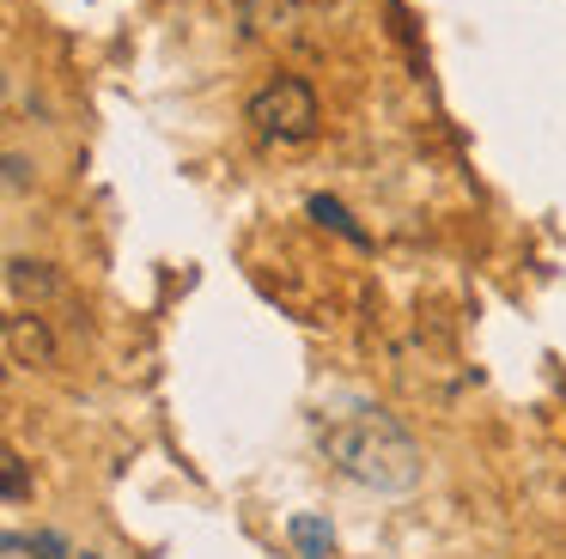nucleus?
<instances>
[{"label": "nucleus", "instance_id": "39448f33", "mask_svg": "<svg viewBox=\"0 0 566 559\" xmlns=\"http://www.w3.org/2000/svg\"><path fill=\"white\" fill-rule=\"evenodd\" d=\"M293 547L305 559H329L335 553V529L323 517H311V510H298V517H293Z\"/></svg>", "mask_w": 566, "mask_h": 559}, {"label": "nucleus", "instance_id": "0eeeda50", "mask_svg": "<svg viewBox=\"0 0 566 559\" xmlns=\"http://www.w3.org/2000/svg\"><path fill=\"white\" fill-rule=\"evenodd\" d=\"M238 19H244L250 31H274V24L293 19V0H238Z\"/></svg>", "mask_w": 566, "mask_h": 559}, {"label": "nucleus", "instance_id": "f257e3e1", "mask_svg": "<svg viewBox=\"0 0 566 559\" xmlns=\"http://www.w3.org/2000/svg\"><path fill=\"white\" fill-rule=\"evenodd\" d=\"M317 444L323 456L342 474H354L359 486H378V493H408L420 481V450L402 425L384 408H335L317 413Z\"/></svg>", "mask_w": 566, "mask_h": 559}, {"label": "nucleus", "instance_id": "f03ea898", "mask_svg": "<svg viewBox=\"0 0 566 559\" xmlns=\"http://www.w3.org/2000/svg\"><path fill=\"white\" fill-rule=\"evenodd\" d=\"M250 122H256L269 140H311V134H317V92H311L298 73H281V80H269L250 97Z\"/></svg>", "mask_w": 566, "mask_h": 559}, {"label": "nucleus", "instance_id": "9b49d317", "mask_svg": "<svg viewBox=\"0 0 566 559\" xmlns=\"http://www.w3.org/2000/svg\"><path fill=\"white\" fill-rule=\"evenodd\" d=\"M86 559H98V553H86Z\"/></svg>", "mask_w": 566, "mask_h": 559}, {"label": "nucleus", "instance_id": "9d476101", "mask_svg": "<svg viewBox=\"0 0 566 559\" xmlns=\"http://www.w3.org/2000/svg\"><path fill=\"white\" fill-rule=\"evenodd\" d=\"M25 170H31V165H25V158H19V152L7 158V189H25Z\"/></svg>", "mask_w": 566, "mask_h": 559}, {"label": "nucleus", "instance_id": "423d86ee", "mask_svg": "<svg viewBox=\"0 0 566 559\" xmlns=\"http://www.w3.org/2000/svg\"><path fill=\"white\" fill-rule=\"evenodd\" d=\"M311 219H323V225H329V231H342L347 243H371L366 231L354 225V213H347V207L335 201V194H311Z\"/></svg>", "mask_w": 566, "mask_h": 559}, {"label": "nucleus", "instance_id": "7ed1b4c3", "mask_svg": "<svg viewBox=\"0 0 566 559\" xmlns=\"http://www.w3.org/2000/svg\"><path fill=\"white\" fill-rule=\"evenodd\" d=\"M7 359H13V365H31V371L55 365V335H50V323H43L38 310L7 316Z\"/></svg>", "mask_w": 566, "mask_h": 559}, {"label": "nucleus", "instance_id": "6e6552de", "mask_svg": "<svg viewBox=\"0 0 566 559\" xmlns=\"http://www.w3.org/2000/svg\"><path fill=\"white\" fill-rule=\"evenodd\" d=\"M0 468H7V505H25V498H31V474H25V456H13V450H7V462H0Z\"/></svg>", "mask_w": 566, "mask_h": 559}, {"label": "nucleus", "instance_id": "1a4fd4ad", "mask_svg": "<svg viewBox=\"0 0 566 559\" xmlns=\"http://www.w3.org/2000/svg\"><path fill=\"white\" fill-rule=\"evenodd\" d=\"M31 553H38V559H67V541L55 529H38V535H31Z\"/></svg>", "mask_w": 566, "mask_h": 559}, {"label": "nucleus", "instance_id": "20e7f679", "mask_svg": "<svg viewBox=\"0 0 566 559\" xmlns=\"http://www.w3.org/2000/svg\"><path fill=\"white\" fill-rule=\"evenodd\" d=\"M7 292H13V298H31V304L62 298V274H55L50 262H25V255H13V262H7Z\"/></svg>", "mask_w": 566, "mask_h": 559}]
</instances>
